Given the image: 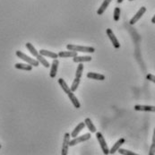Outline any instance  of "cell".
Returning a JSON list of instances; mask_svg holds the SVG:
<instances>
[{"instance_id": "1", "label": "cell", "mask_w": 155, "mask_h": 155, "mask_svg": "<svg viewBox=\"0 0 155 155\" xmlns=\"http://www.w3.org/2000/svg\"><path fill=\"white\" fill-rule=\"evenodd\" d=\"M67 48L68 50H73V51H76V52H85V53H94L95 52V48L92 47L68 44L67 46Z\"/></svg>"}, {"instance_id": "2", "label": "cell", "mask_w": 155, "mask_h": 155, "mask_svg": "<svg viewBox=\"0 0 155 155\" xmlns=\"http://www.w3.org/2000/svg\"><path fill=\"white\" fill-rule=\"evenodd\" d=\"M15 54H16V56H17L19 58H21V59H22V60L25 61V62H27L29 65H31V66H32V67H39V65H40V62H39L38 60L30 58L29 56L25 55L24 53H22V51H20V50H17V51L15 52Z\"/></svg>"}, {"instance_id": "3", "label": "cell", "mask_w": 155, "mask_h": 155, "mask_svg": "<svg viewBox=\"0 0 155 155\" xmlns=\"http://www.w3.org/2000/svg\"><path fill=\"white\" fill-rule=\"evenodd\" d=\"M96 137H97V140H98V142H99V143L101 145V148L103 153L106 155L109 154L110 153V149L108 147V144H107V143H106L102 134L100 133V132L96 133Z\"/></svg>"}, {"instance_id": "4", "label": "cell", "mask_w": 155, "mask_h": 155, "mask_svg": "<svg viewBox=\"0 0 155 155\" xmlns=\"http://www.w3.org/2000/svg\"><path fill=\"white\" fill-rule=\"evenodd\" d=\"M91 138V134L87 133V134H84V135H81V136H76V137H74V139H72V140H70V142H69V146H74L75 144H78V143H83V142H85V141H87Z\"/></svg>"}, {"instance_id": "5", "label": "cell", "mask_w": 155, "mask_h": 155, "mask_svg": "<svg viewBox=\"0 0 155 155\" xmlns=\"http://www.w3.org/2000/svg\"><path fill=\"white\" fill-rule=\"evenodd\" d=\"M70 137H71V134H65V135H64V140H63V144H62V152H61V154L62 155H67V153H68Z\"/></svg>"}, {"instance_id": "6", "label": "cell", "mask_w": 155, "mask_h": 155, "mask_svg": "<svg viewBox=\"0 0 155 155\" xmlns=\"http://www.w3.org/2000/svg\"><path fill=\"white\" fill-rule=\"evenodd\" d=\"M146 12V8L144 7V6H142L139 10H138V12L134 15V17L130 20V24L131 25H134V23H136V22H138L141 18H142V16L144 15V13Z\"/></svg>"}, {"instance_id": "7", "label": "cell", "mask_w": 155, "mask_h": 155, "mask_svg": "<svg viewBox=\"0 0 155 155\" xmlns=\"http://www.w3.org/2000/svg\"><path fill=\"white\" fill-rule=\"evenodd\" d=\"M107 35H108V37L110 38V41L112 42L113 47H114L115 48H120V44H119V42H118V41H117V37L115 36L114 32L112 31V30L110 29V28L107 29Z\"/></svg>"}, {"instance_id": "8", "label": "cell", "mask_w": 155, "mask_h": 155, "mask_svg": "<svg viewBox=\"0 0 155 155\" xmlns=\"http://www.w3.org/2000/svg\"><path fill=\"white\" fill-rule=\"evenodd\" d=\"M58 65H59V61L58 59H54L52 61L51 64V69H50V73L49 75L51 78H55L57 75V72H58Z\"/></svg>"}, {"instance_id": "9", "label": "cell", "mask_w": 155, "mask_h": 155, "mask_svg": "<svg viewBox=\"0 0 155 155\" xmlns=\"http://www.w3.org/2000/svg\"><path fill=\"white\" fill-rule=\"evenodd\" d=\"M134 110L136 111H148V112H155V106H145V105H135Z\"/></svg>"}, {"instance_id": "10", "label": "cell", "mask_w": 155, "mask_h": 155, "mask_svg": "<svg viewBox=\"0 0 155 155\" xmlns=\"http://www.w3.org/2000/svg\"><path fill=\"white\" fill-rule=\"evenodd\" d=\"M67 95H68V98L70 99V101H72L73 105L74 106V108H76V109H80L81 104H80V102H79L78 99H77V98L75 97V95L74 94V92H73V91H70L69 93H67Z\"/></svg>"}, {"instance_id": "11", "label": "cell", "mask_w": 155, "mask_h": 155, "mask_svg": "<svg viewBox=\"0 0 155 155\" xmlns=\"http://www.w3.org/2000/svg\"><path fill=\"white\" fill-rule=\"evenodd\" d=\"M40 54L41 56H43V57H48V58H51L53 59L58 58V54H57L55 52H52V51L46 50V49H41L40 50Z\"/></svg>"}, {"instance_id": "12", "label": "cell", "mask_w": 155, "mask_h": 155, "mask_svg": "<svg viewBox=\"0 0 155 155\" xmlns=\"http://www.w3.org/2000/svg\"><path fill=\"white\" fill-rule=\"evenodd\" d=\"M126 142V140L124 139V138H121V139H119L113 146H112V148H111L110 150V154H114L116 152H117V150L121 147V145L122 144H124V143Z\"/></svg>"}, {"instance_id": "13", "label": "cell", "mask_w": 155, "mask_h": 155, "mask_svg": "<svg viewBox=\"0 0 155 155\" xmlns=\"http://www.w3.org/2000/svg\"><path fill=\"white\" fill-rule=\"evenodd\" d=\"M87 77L90 79H93V80H98V81H103L105 80V75L98 74V73H92V72H89L87 74Z\"/></svg>"}, {"instance_id": "14", "label": "cell", "mask_w": 155, "mask_h": 155, "mask_svg": "<svg viewBox=\"0 0 155 155\" xmlns=\"http://www.w3.org/2000/svg\"><path fill=\"white\" fill-rule=\"evenodd\" d=\"M85 127V123L84 122H82V123H79L77 126H76V127L73 130V132H72V134H71V136L72 137H76L78 134H79V133L84 129Z\"/></svg>"}, {"instance_id": "15", "label": "cell", "mask_w": 155, "mask_h": 155, "mask_svg": "<svg viewBox=\"0 0 155 155\" xmlns=\"http://www.w3.org/2000/svg\"><path fill=\"white\" fill-rule=\"evenodd\" d=\"M77 56V52L76 51H73V50H69V51H60L58 53V57L59 58H74Z\"/></svg>"}, {"instance_id": "16", "label": "cell", "mask_w": 155, "mask_h": 155, "mask_svg": "<svg viewBox=\"0 0 155 155\" xmlns=\"http://www.w3.org/2000/svg\"><path fill=\"white\" fill-rule=\"evenodd\" d=\"M111 1H112V0H104V1H103V3L101 4V5L100 6V8H99L98 11H97L98 15H101L106 11V9H107L108 6L110 5Z\"/></svg>"}, {"instance_id": "17", "label": "cell", "mask_w": 155, "mask_h": 155, "mask_svg": "<svg viewBox=\"0 0 155 155\" xmlns=\"http://www.w3.org/2000/svg\"><path fill=\"white\" fill-rule=\"evenodd\" d=\"M91 59H92V58L90 56H84V57L76 56L73 58V61L74 63H84V62H90V61H91Z\"/></svg>"}, {"instance_id": "18", "label": "cell", "mask_w": 155, "mask_h": 155, "mask_svg": "<svg viewBox=\"0 0 155 155\" xmlns=\"http://www.w3.org/2000/svg\"><path fill=\"white\" fill-rule=\"evenodd\" d=\"M84 123H85V126L88 127L89 130L91 131V133H96V127H95V126L93 125L92 121H91L89 117L85 118Z\"/></svg>"}, {"instance_id": "19", "label": "cell", "mask_w": 155, "mask_h": 155, "mask_svg": "<svg viewBox=\"0 0 155 155\" xmlns=\"http://www.w3.org/2000/svg\"><path fill=\"white\" fill-rule=\"evenodd\" d=\"M15 67L16 69H20V70H25V71H31L32 66L29 65V64H22V63H17L15 65Z\"/></svg>"}, {"instance_id": "20", "label": "cell", "mask_w": 155, "mask_h": 155, "mask_svg": "<svg viewBox=\"0 0 155 155\" xmlns=\"http://www.w3.org/2000/svg\"><path fill=\"white\" fill-rule=\"evenodd\" d=\"M58 84H59V85H60V87L62 88V90H63L67 94L71 91V90H70V88L68 87L67 84L65 82V80H64V79L59 78V79H58Z\"/></svg>"}, {"instance_id": "21", "label": "cell", "mask_w": 155, "mask_h": 155, "mask_svg": "<svg viewBox=\"0 0 155 155\" xmlns=\"http://www.w3.org/2000/svg\"><path fill=\"white\" fill-rule=\"evenodd\" d=\"M36 58H37V60L44 67H46V68H48V67H50V65H49V63L48 62V60L45 58L43 56H41V54H39L37 57H36Z\"/></svg>"}, {"instance_id": "22", "label": "cell", "mask_w": 155, "mask_h": 155, "mask_svg": "<svg viewBox=\"0 0 155 155\" xmlns=\"http://www.w3.org/2000/svg\"><path fill=\"white\" fill-rule=\"evenodd\" d=\"M25 46H26V48H28V50L31 52V54L33 57H35V58H36V57L40 54V53L36 50V48L33 47V45L31 44V43L28 42V43H26V44H25Z\"/></svg>"}, {"instance_id": "23", "label": "cell", "mask_w": 155, "mask_h": 155, "mask_svg": "<svg viewBox=\"0 0 155 155\" xmlns=\"http://www.w3.org/2000/svg\"><path fill=\"white\" fill-rule=\"evenodd\" d=\"M80 79L81 78H76L75 77V79L74 80V82H73V84H72V85H71V87H70V90H71V91H75L77 88H78V86H79V84H80Z\"/></svg>"}, {"instance_id": "24", "label": "cell", "mask_w": 155, "mask_h": 155, "mask_svg": "<svg viewBox=\"0 0 155 155\" xmlns=\"http://www.w3.org/2000/svg\"><path fill=\"white\" fill-rule=\"evenodd\" d=\"M83 71H84V64L80 63V65L78 66L76 69V73H75V77L76 78H81L82 74H83Z\"/></svg>"}, {"instance_id": "25", "label": "cell", "mask_w": 155, "mask_h": 155, "mask_svg": "<svg viewBox=\"0 0 155 155\" xmlns=\"http://www.w3.org/2000/svg\"><path fill=\"white\" fill-rule=\"evenodd\" d=\"M155 154V128L153 131V142H152V145L150 147V151H149V155H154Z\"/></svg>"}, {"instance_id": "26", "label": "cell", "mask_w": 155, "mask_h": 155, "mask_svg": "<svg viewBox=\"0 0 155 155\" xmlns=\"http://www.w3.org/2000/svg\"><path fill=\"white\" fill-rule=\"evenodd\" d=\"M120 8L119 7H115V10H114V20L116 22H117L120 18Z\"/></svg>"}, {"instance_id": "27", "label": "cell", "mask_w": 155, "mask_h": 155, "mask_svg": "<svg viewBox=\"0 0 155 155\" xmlns=\"http://www.w3.org/2000/svg\"><path fill=\"white\" fill-rule=\"evenodd\" d=\"M117 152H118L120 154L123 155H137L136 153H134V152L128 151V150H126V149H122V148H119V149L117 150Z\"/></svg>"}, {"instance_id": "28", "label": "cell", "mask_w": 155, "mask_h": 155, "mask_svg": "<svg viewBox=\"0 0 155 155\" xmlns=\"http://www.w3.org/2000/svg\"><path fill=\"white\" fill-rule=\"evenodd\" d=\"M146 79L155 84V75H153V74H147V75H146Z\"/></svg>"}, {"instance_id": "29", "label": "cell", "mask_w": 155, "mask_h": 155, "mask_svg": "<svg viewBox=\"0 0 155 155\" xmlns=\"http://www.w3.org/2000/svg\"><path fill=\"white\" fill-rule=\"evenodd\" d=\"M152 22H153V23H155V15H154V16L152 18Z\"/></svg>"}, {"instance_id": "30", "label": "cell", "mask_w": 155, "mask_h": 155, "mask_svg": "<svg viewBox=\"0 0 155 155\" xmlns=\"http://www.w3.org/2000/svg\"><path fill=\"white\" fill-rule=\"evenodd\" d=\"M123 1H124V0H117V2L118 4H121V3H122Z\"/></svg>"}, {"instance_id": "31", "label": "cell", "mask_w": 155, "mask_h": 155, "mask_svg": "<svg viewBox=\"0 0 155 155\" xmlns=\"http://www.w3.org/2000/svg\"><path fill=\"white\" fill-rule=\"evenodd\" d=\"M128 1H134V0H128Z\"/></svg>"}, {"instance_id": "32", "label": "cell", "mask_w": 155, "mask_h": 155, "mask_svg": "<svg viewBox=\"0 0 155 155\" xmlns=\"http://www.w3.org/2000/svg\"><path fill=\"white\" fill-rule=\"evenodd\" d=\"M0 149H1V144H0Z\"/></svg>"}]
</instances>
